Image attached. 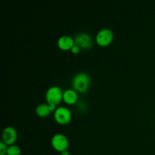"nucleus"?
Returning <instances> with one entry per match:
<instances>
[{
	"label": "nucleus",
	"mask_w": 155,
	"mask_h": 155,
	"mask_svg": "<svg viewBox=\"0 0 155 155\" xmlns=\"http://www.w3.org/2000/svg\"><path fill=\"white\" fill-rule=\"evenodd\" d=\"M90 84V77L85 72H80L76 74L71 82L73 89L79 93H85L89 89Z\"/></svg>",
	"instance_id": "nucleus-1"
},
{
	"label": "nucleus",
	"mask_w": 155,
	"mask_h": 155,
	"mask_svg": "<svg viewBox=\"0 0 155 155\" xmlns=\"http://www.w3.org/2000/svg\"><path fill=\"white\" fill-rule=\"evenodd\" d=\"M63 91L59 86H53L48 88L45 92V100L48 104H58L63 100Z\"/></svg>",
	"instance_id": "nucleus-2"
},
{
	"label": "nucleus",
	"mask_w": 155,
	"mask_h": 155,
	"mask_svg": "<svg viewBox=\"0 0 155 155\" xmlns=\"http://www.w3.org/2000/svg\"><path fill=\"white\" fill-rule=\"evenodd\" d=\"M54 119L58 124L66 125L71 122L72 119V114L70 109L67 107H58L54 112Z\"/></svg>",
	"instance_id": "nucleus-3"
},
{
	"label": "nucleus",
	"mask_w": 155,
	"mask_h": 155,
	"mask_svg": "<svg viewBox=\"0 0 155 155\" xmlns=\"http://www.w3.org/2000/svg\"><path fill=\"white\" fill-rule=\"evenodd\" d=\"M51 144L55 151L61 153L62 151L68 150L69 147V140L65 135L62 133H56L51 138Z\"/></svg>",
	"instance_id": "nucleus-4"
},
{
	"label": "nucleus",
	"mask_w": 155,
	"mask_h": 155,
	"mask_svg": "<svg viewBox=\"0 0 155 155\" xmlns=\"http://www.w3.org/2000/svg\"><path fill=\"white\" fill-rule=\"evenodd\" d=\"M114 39V33L108 28H103L97 33L95 41L97 44L101 47H105L110 45Z\"/></svg>",
	"instance_id": "nucleus-5"
},
{
	"label": "nucleus",
	"mask_w": 155,
	"mask_h": 155,
	"mask_svg": "<svg viewBox=\"0 0 155 155\" xmlns=\"http://www.w3.org/2000/svg\"><path fill=\"white\" fill-rule=\"evenodd\" d=\"M74 42L75 45L79 46L80 49L83 50H88L92 48L93 45V40L90 35L87 33H79L75 36Z\"/></svg>",
	"instance_id": "nucleus-6"
},
{
	"label": "nucleus",
	"mask_w": 155,
	"mask_h": 155,
	"mask_svg": "<svg viewBox=\"0 0 155 155\" xmlns=\"http://www.w3.org/2000/svg\"><path fill=\"white\" fill-rule=\"evenodd\" d=\"M18 139V133L15 127H7L3 130L2 134V139L4 143L7 145H15V142Z\"/></svg>",
	"instance_id": "nucleus-7"
},
{
	"label": "nucleus",
	"mask_w": 155,
	"mask_h": 155,
	"mask_svg": "<svg viewBox=\"0 0 155 155\" xmlns=\"http://www.w3.org/2000/svg\"><path fill=\"white\" fill-rule=\"evenodd\" d=\"M57 44L61 50H63V51H69L70 50L71 51L73 46L75 45V42H74V39L73 37L64 35L58 38Z\"/></svg>",
	"instance_id": "nucleus-8"
},
{
	"label": "nucleus",
	"mask_w": 155,
	"mask_h": 155,
	"mask_svg": "<svg viewBox=\"0 0 155 155\" xmlns=\"http://www.w3.org/2000/svg\"><path fill=\"white\" fill-rule=\"evenodd\" d=\"M78 92L74 89H68L64 91L63 101L67 104H74L78 101Z\"/></svg>",
	"instance_id": "nucleus-9"
},
{
	"label": "nucleus",
	"mask_w": 155,
	"mask_h": 155,
	"mask_svg": "<svg viewBox=\"0 0 155 155\" xmlns=\"http://www.w3.org/2000/svg\"><path fill=\"white\" fill-rule=\"evenodd\" d=\"M36 114L40 117H46L50 114L51 113V110L49 108L48 104L47 103H42L36 107Z\"/></svg>",
	"instance_id": "nucleus-10"
},
{
	"label": "nucleus",
	"mask_w": 155,
	"mask_h": 155,
	"mask_svg": "<svg viewBox=\"0 0 155 155\" xmlns=\"http://www.w3.org/2000/svg\"><path fill=\"white\" fill-rule=\"evenodd\" d=\"M21 150L18 145H12L8 146L7 155H21Z\"/></svg>",
	"instance_id": "nucleus-11"
},
{
	"label": "nucleus",
	"mask_w": 155,
	"mask_h": 155,
	"mask_svg": "<svg viewBox=\"0 0 155 155\" xmlns=\"http://www.w3.org/2000/svg\"><path fill=\"white\" fill-rule=\"evenodd\" d=\"M8 145L1 141L0 142V155H6L7 154Z\"/></svg>",
	"instance_id": "nucleus-12"
},
{
	"label": "nucleus",
	"mask_w": 155,
	"mask_h": 155,
	"mask_svg": "<svg viewBox=\"0 0 155 155\" xmlns=\"http://www.w3.org/2000/svg\"><path fill=\"white\" fill-rule=\"evenodd\" d=\"M80 48L79 46H77V45H74V46H73V48H71V52L73 53V54H78L79 52H80Z\"/></svg>",
	"instance_id": "nucleus-13"
},
{
	"label": "nucleus",
	"mask_w": 155,
	"mask_h": 155,
	"mask_svg": "<svg viewBox=\"0 0 155 155\" xmlns=\"http://www.w3.org/2000/svg\"><path fill=\"white\" fill-rule=\"evenodd\" d=\"M47 104H48V103H47ZM48 106H49V108H50V110H51V112H53V111L54 112V110H55L56 108H57V107H56V105L54 104H48Z\"/></svg>",
	"instance_id": "nucleus-14"
},
{
	"label": "nucleus",
	"mask_w": 155,
	"mask_h": 155,
	"mask_svg": "<svg viewBox=\"0 0 155 155\" xmlns=\"http://www.w3.org/2000/svg\"><path fill=\"white\" fill-rule=\"evenodd\" d=\"M61 155H71V154H70V152L68 150H66V151H62V152L61 153Z\"/></svg>",
	"instance_id": "nucleus-15"
}]
</instances>
